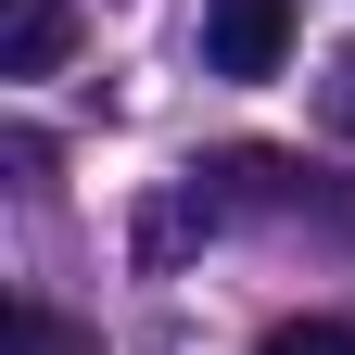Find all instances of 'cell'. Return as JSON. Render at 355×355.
I'll use <instances>...</instances> for the list:
<instances>
[{"label": "cell", "instance_id": "obj_5", "mask_svg": "<svg viewBox=\"0 0 355 355\" xmlns=\"http://www.w3.org/2000/svg\"><path fill=\"white\" fill-rule=\"evenodd\" d=\"M330 127H343V140H355V51H343V76H330V102H318Z\"/></svg>", "mask_w": 355, "mask_h": 355}, {"label": "cell", "instance_id": "obj_1", "mask_svg": "<svg viewBox=\"0 0 355 355\" xmlns=\"http://www.w3.org/2000/svg\"><path fill=\"white\" fill-rule=\"evenodd\" d=\"M292 64V0H203V76H279Z\"/></svg>", "mask_w": 355, "mask_h": 355}, {"label": "cell", "instance_id": "obj_3", "mask_svg": "<svg viewBox=\"0 0 355 355\" xmlns=\"http://www.w3.org/2000/svg\"><path fill=\"white\" fill-rule=\"evenodd\" d=\"M254 355H355V330H343V318H279Z\"/></svg>", "mask_w": 355, "mask_h": 355}, {"label": "cell", "instance_id": "obj_2", "mask_svg": "<svg viewBox=\"0 0 355 355\" xmlns=\"http://www.w3.org/2000/svg\"><path fill=\"white\" fill-rule=\"evenodd\" d=\"M76 51V13L64 0H13V13H0V76H51Z\"/></svg>", "mask_w": 355, "mask_h": 355}, {"label": "cell", "instance_id": "obj_4", "mask_svg": "<svg viewBox=\"0 0 355 355\" xmlns=\"http://www.w3.org/2000/svg\"><path fill=\"white\" fill-rule=\"evenodd\" d=\"M0 343H13V355H76L51 318H38V304H13V318H0Z\"/></svg>", "mask_w": 355, "mask_h": 355}]
</instances>
